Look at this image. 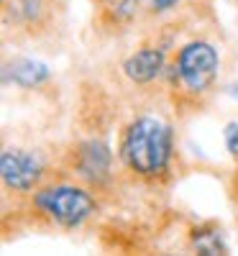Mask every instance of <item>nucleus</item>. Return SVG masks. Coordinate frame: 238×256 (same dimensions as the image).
Here are the masks:
<instances>
[{"mask_svg": "<svg viewBox=\"0 0 238 256\" xmlns=\"http://www.w3.org/2000/svg\"><path fill=\"white\" fill-rule=\"evenodd\" d=\"M3 49L28 54H59L72 41L70 0H3L0 6Z\"/></svg>", "mask_w": 238, "mask_h": 256, "instance_id": "6", "label": "nucleus"}, {"mask_svg": "<svg viewBox=\"0 0 238 256\" xmlns=\"http://www.w3.org/2000/svg\"><path fill=\"white\" fill-rule=\"evenodd\" d=\"M184 251L190 254H228L223 226L218 220H194L184 228Z\"/></svg>", "mask_w": 238, "mask_h": 256, "instance_id": "10", "label": "nucleus"}, {"mask_svg": "<svg viewBox=\"0 0 238 256\" xmlns=\"http://www.w3.org/2000/svg\"><path fill=\"white\" fill-rule=\"evenodd\" d=\"M187 34L190 28L182 26H151L123 41L120 46L105 52L95 70L126 105L164 98V74L172 49Z\"/></svg>", "mask_w": 238, "mask_h": 256, "instance_id": "4", "label": "nucleus"}, {"mask_svg": "<svg viewBox=\"0 0 238 256\" xmlns=\"http://www.w3.org/2000/svg\"><path fill=\"white\" fill-rule=\"evenodd\" d=\"M108 205L92 187L59 172L16 202H0L3 241L26 236H80L95 233L108 218Z\"/></svg>", "mask_w": 238, "mask_h": 256, "instance_id": "2", "label": "nucleus"}, {"mask_svg": "<svg viewBox=\"0 0 238 256\" xmlns=\"http://www.w3.org/2000/svg\"><path fill=\"white\" fill-rule=\"evenodd\" d=\"M177 126L166 98L126 105L116 131V162L123 200L162 202L184 174Z\"/></svg>", "mask_w": 238, "mask_h": 256, "instance_id": "1", "label": "nucleus"}, {"mask_svg": "<svg viewBox=\"0 0 238 256\" xmlns=\"http://www.w3.org/2000/svg\"><path fill=\"white\" fill-rule=\"evenodd\" d=\"M146 28L151 26H182L198 31L218 26L215 0H144Z\"/></svg>", "mask_w": 238, "mask_h": 256, "instance_id": "9", "label": "nucleus"}, {"mask_svg": "<svg viewBox=\"0 0 238 256\" xmlns=\"http://www.w3.org/2000/svg\"><path fill=\"white\" fill-rule=\"evenodd\" d=\"M218 28L220 26H205L190 31L172 49L164 74V98L180 123L208 113L220 92L226 64Z\"/></svg>", "mask_w": 238, "mask_h": 256, "instance_id": "3", "label": "nucleus"}, {"mask_svg": "<svg viewBox=\"0 0 238 256\" xmlns=\"http://www.w3.org/2000/svg\"><path fill=\"white\" fill-rule=\"evenodd\" d=\"M88 41L95 54H105L146 31L144 0H88Z\"/></svg>", "mask_w": 238, "mask_h": 256, "instance_id": "7", "label": "nucleus"}, {"mask_svg": "<svg viewBox=\"0 0 238 256\" xmlns=\"http://www.w3.org/2000/svg\"><path fill=\"white\" fill-rule=\"evenodd\" d=\"M56 131V128H54ZM49 126L34 120L3 128L0 141V202H16L62 172V141Z\"/></svg>", "mask_w": 238, "mask_h": 256, "instance_id": "5", "label": "nucleus"}, {"mask_svg": "<svg viewBox=\"0 0 238 256\" xmlns=\"http://www.w3.org/2000/svg\"><path fill=\"white\" fill-rule=\"evenodd\" d=\"M223 138H226V148H228L230 159L236 162V159H238V123H228V126H226Z\"/></svg>", "mask_w": 238, "mask_h": 256, "instance_id": "12", "label": "nucleus"}, {"mask_svg": "<svg viewBox=\"0 0 238 256\" xmlns=\"http://www.w3.org/2000/svg\"><path fill=\"white\" fill-rule=\"evenodd\" d=\"M3 90L28 98L34 102H59L62 88L56 74L38 54L6 49L3 52Z\"/></svg>", "mask_w": 238, "mask_h": 256, "instance_id": "8", "label": "nucleus"}, {"mask_svg": "<svg viewBox=\"0 0 238 256\" xmlns=\"http://www.w3.org/2000/svg\"><path fill=\"white\" fill-rule=\"evenodd\" d=\"M226 200H228L230 216H233V226L238 230V159L233 162L230 172L226 174Z\"/></svg>", "mask_w": 238, "mask_h": 256, "instance_id": "11", "label": "nucleus"}, {"mask_svg": "<svg viewBox=\"0 0 238 256\" xmlns=\"http://www.w3.org/2000/svg\"><path fill=\"white\" fill-rule=\"evenodd\" d=\"M223 3H228L230 8H236V10H238V0H223Z\"/></svg>", "mask_w": 238, "mask_h": 256, "instance_id": "13", "label": "nucleus"}]
</instances>
